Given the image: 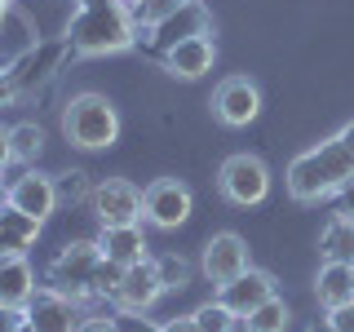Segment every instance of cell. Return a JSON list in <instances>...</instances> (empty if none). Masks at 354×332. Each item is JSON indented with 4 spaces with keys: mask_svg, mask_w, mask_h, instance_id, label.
Listing matches in <instances>:
<instances>
[{
    "mask_svg": "<svg viewBox=\"0 0 354 332\" xmlns=\"http://www.w3.org/2000/svg\"><path fill=\"white\" fill-rule=\"evenodd\" d=\"M75 332H120V328H115V319H80Z\"/></svg>",
    "mask_w": 354,
    "mask_h": 332,
    "instance_id": "31",
    "label": "cell"
},
{
    "mask_svg": "<svg viewBox=\"0 0 354 332\" xmlns=\"http://www.w3.org/2000/svg\"><path fill=\"white\" fill-rule=\"evenodd\" d=\"M204 275H208V284H230V279H239L243 270H248V243H243L235 230H221V235H213L204 243Z\"/></svg>",
    "mask_w": 354,
    "mask_h": 332,
    "instance_id": "11",
    "label": "cell"
},
{
    "mask_svg": "<svg viewBox=\"0 0 354 332\" xmlns=\"http://www.w3.org/2000/svg\"><path fill=\"white\" fill-rule=\"evenodd\" d=\"M102 257L120 261V266H138L147 261V235H142V221L133 226H102Z\"/></svg>",
    "mask_w": 354,
    "mask_h": 332,
    "instance_id": "17",
    "label": "cell"
},
{
    "mask_svg": "<svg viewBox=\"0 0 354 332\" xmlns=\"http://www.w3.org/2000/svg\"><path fill=\"white\" fill-rule=\"evenodd\" d=\"M155 270H160V279H164V288H182L186 279H191V266H186L182 257H155Z\"/></svg>",
    "mask_w": 354,
    "mask_h": 332,
    "instance_id": "26",
    "label": "cell"
},
{
    "mask_svg": "<svg viewBox=\"0 0 354 332\" xmlns=\"http://www.w3.org/2000/svg\"><path fill=\"white\" fill-rule=\"evenodd\" d=\"M97 266H102V243L75 239V243H66L58 257L49 261V270H44V284L58 288V293L71 297V302H84V297H93Z\"/></svg>",
    "mask_w": 354,
    "mask_h": 332,
    "instance_id": "4",
    "label": "cell"
},
{
    "mask_svg": "<svg viewBox=\"0 0 354 332\" xmlns=\"http://www.w3.org/2000/svg\"><path fill=\"white\" fill-rule=\"evenodd\" d=\"M315 293L328 310L354 302V266L350 261H324L319 266V279H315Z\"/></svg>",
    "mask_w": 354,
    "mask_h": 332,
    "instance_id": "18",
    "label": "cell"
},
{
    "mask_svg": "<svg viewBox=\"0 0 354 332\" xmlns=\"http://www.w3.org/2000/svg\"><path fill=\"white\" fill-rule=\"evenodd\" d=\"M328 324L337 328V332H354V302L337 306V310H328Z\"/></svg>",
    "mask_w": 354,
    "mask_h": 332,
    "instance_id": "28",
    "label": "cell"
},
{
    "mask_svg": "<svg viewBox=\"0 0 354 332\" xmlns=\"http://www.w3.org/2000/svg\"><path fill=\"white\" fill-rule=\"evenodd\" d=\"M124 5H129V9H138V5H142V0H124Z\"/></svg>",
    "mask_w": 354,
    "mask_h": 332,
    "instance_id": "37",
    "label": "cell"
},
{
    "mask_svg": "<svg viewBox=\"0 0 354 332\" xmlns=\"http://www.w3.org/2000/svg\"><path fill=\"white\" fill-rule=\"evenodd\" d=\"M169 293L160 279V270H155V261H138L124 270V279H120V293H115V306L124 310V315H147V310L160 302V297Z\"/></svg>",
    "mask_w": 354,
    "mask_h": 332,
    "instance_id": "12",
    "label": "cell"
},
{
    "mask_svg": "<svg viewBox=\"0 0 354 332\" xmlns=\"http://www.w3.org/2000/svg\"><path fill=\"white\" fill-rule=\"evenodd\" d=\"M142 31H147V40H138V44L151 53L155 62H160L164 53L177 49L182 40H191V36H213V14H208L204 0H186V5L169 9L164 18H155L151 27H142Z\"/></svg>",
    "mask_w": 354,
    "mask_h": 332,
    "instance_id": "5",
    "label": "cell"
},
{
    "mask_svg": "<svg viewBox=\"0 0 354 332\" xmlns=\"http://www.w3.org/2000/svg\"><path fill=\"white\" fill-rule=\"evenodd\" d=\"M36 293V275L27 257H0V306H27Z\"/></svg>",
    "mask_w": 354,
    "mask_h": 332,
    "instance_id": "19",
    "label": "cell"
},
{
    "mask_svg": "<svg viewBox=\"0 0 354 332\" xmlns=\"http://www.w3.org/2000/svg\"><path fill=\"white\" fill-rule=\"evenodd\" d=\"M5 18H9V0H0V27H5Z\"/></svg>",
    "mask_w": 354,
    "mask_h": 332,
    "instance_id": "36",
    "label": "cell"
},
{
    "mask_svg": "<svg viewBox=\"0 0 354 332\" xmlns=\"http://www.w3.org/2000/svg\"><path fill=\"white\" fill-rule=\"evenodd\" d=\"M310 332H337V328H332V324H328V319H319V324H315V328H310Z\"/></svg>",
    "mask_w": 354,
    "mask_h": 332,
    "instance_id": "35",
    "label": "cell"
},
{
    "mask_svg": "<svg viewBox=\"0 0 354 332\" xmlns=\"http://www.w3.org/2000/svg\"><path fill=\"white\" fill-rule=\"evenodd\" d=\"M93 213L102 226H133V221H142V191L124 177H106V182L93 186Z\"/></svg>",
    "mask_w": 354,
    "mask_h": 332,
    "instance_id": "8",
    "label": "cell"
},
{
    "mask_svg": "<svg viewBox=\"0 0 354 332\" xmlns=\"http://www.w3.org/2000/svg\"><path fill=\"white\" fill-rule=\"evenodd\" d=\"M40 239V221L18 208H0V252L5 257H27V248H36Z\"/></svg>",
    "mask_w": 354,
    "mask_h": 332,
    "instance_id": "16",
    "label": "cell"
},
{
    "mask_svg": "<svg viewBox=\"0 0 354 332\" xmlns=\"http://www.w3.org/2000/svg\"><path fill=\"white\" fill-rule=\"evenodd\" d=\"M5 204L18 208V213H31L36 221H44L58 208V186H53V177H40L36 169L14 177V182L5 186Z\"/></svg>",
    "mask_w": 354,
    "mask_h": 332,
    "instance_id": "14",
    "label": "cell"
},
{
    "mask_svg": "<svg viewBox=\"0 0 354 332\" xmlns=\"http://www.w3.org/2000/svg\"><path fill=\"white\" fill-rule=\"evenodd\" d=\"M270 297H274V275L257 270V266H248L239 279H230V284L217 288V302L226 306L235 319H248L252 310H257L261 302H270Z\"/></svg>",
    "mask_w": 354,
    "mask_h": 332,
    "instance_id": "10",
    "label": "cell"
},
{
    "mask_svg": "<svg viewBox=\"0 0 354 332\" xmlns=\"http://www.w3.org/2000/svg\"><path fill=\"white\" fill-rule=\"evenodd\" d=\"M337 213H341V217H354V177L337 191Z\"/></svg>",
    "mask_w": 354,
    "mask_h": 332,
    "instance_id": "30",
    "label": "cell"
},
{
    "mask_svg": "<svg viewBox=\"0 0 354 332\" xmlns=\"http://www.w3.org/2000/svg\"><path fill=\"white\" fill-rule=\"evenodd\" d=\"M27 324V310L22 306H0V332H18Z\"/></svg>",
    "mask_w": 354,
    "mask_h": 332,
    "instance_id": "29",
    "label": "cell"
},
{
    "mask_svg": "<svg viewBox=\"0 0 354 332\" xmlns=\"http://www.w3.org/2000/svg\"><path fill=\"white\" fill-rule=\"evenodd\" d=\"M124 270H129V266H120V261L102 257V266H97V279H93V297H111V302H115V293H120V279H124Z\"/></svg>",
    "mask_w": 354,
    "mask_h": 332,
    "instance_id": "24",
    "label": "cell"
},
{
    "mask_svg": "<svg viewBox=\"0 0 354 332\" xmlns=\"http://www.w3.org/2000/svg\"><path fill=\"white\" fill-rule=\"evenodd\" d=\"M354 177V155L341 138H328L319 147L301 151L292 164H288V195L297 204H319V199L337 195Z\"/></svg>",
    "mask_w": 354,
    "mask_h": 332,
    "instance_id": "2",
    "label": "cell"
},
{
    "mask_svg": "<svg viewBox=\"0 0 354 332\" xmlns=\"http://www.w3.org/2000/svg\"><path fill=\"white\" fill-rule=\"evenodd\" d=\"M9 147H14V160L31 164V160H36V155L44 151V129H40V124H31V120H22V124L9 129Z\"/></svg>",
    "mask_w": 354,
    "mask_h": 332,
    "instance_id": "22",
    "label": "cell"
},
{
    "mask_svg": "<svg viewBox=\"0 0 354 332\" xmlns=\"http://www.w3.org/2000/svg\"><path fill=\"white\" fill-rule=\"evenodd\" d=\"M337 138H341V142H346V147H350V155H354V120H350V124H346V129H341V133H337Z\"/></svg>",
    "mask_w": 354,
    "mask_h": 332,
    "instance_id": "34",
    "label": "cell"
},
{
    "mask_svg": "<svg viewBox=\"0 0 354 332\" xmlns=\"http://www.w3.org/2000/svg\"><path fill=\"white\" fill-rule=\"evenodd\" d=\"M66 44L80 58H102V53H124L138 44V18L124 0H80L75 18L66 22Z\"/></svg>",
    "mask_w": 354,
    "mask_h": 332,
    "instance_id": "1",
    "label": "cell"
},
{
    "mask_svg": "<svg viewBox=\"0 0 354 332\" xmlns=\"http://www.w3.org/2000/svg\"><path fill=\"white\" fill-rule=\"evenodd\" d=\"M195 324L204 328V332H230V328L239 324V319L230 315V310L221 306V302H208V306H199V310H195Z\"/></svg>",
    "mask_w": 354,
    "mask_h": 332,
    "instance_id": "23",
    "label": "cell"
},
{
    "mask_svg": "<svg viewBox=\"0 0 354 332\" xmlns=\"http://www.w3.org/2000/svg\"><path fill=\"white\" fill-rule=\"evenodd\" d=\"M18 332H36V328H31V324H22V328H18Z\"/></svg>",
    "mask_w": 354,
    "mask_h": 332,
    "instance_id": "38",
    "label": "cell"
},
{
    "mask_svg": "<svg viewBox=\"0 0 354 332\" xmlns=\"http://www.w3.org/2000/svg\"><path fill=\"white\" fill-rule=\"evenodd\" d=\"M62 133L80 151H106L120 138V116L102 93H75L62 111Z\"/></svg>",
    "mask_w": 354,
    "mask_h": 332,
    "instance_id": "3",
    "label": "cell"
},
{
    "mask_svg": "<svg viewBox=\"0 0 354 332\" xmlns=\"http://www.w3.org/2000/svg\"><path fill=\"white\" fill-rule=\"evenodd\" d=\"M217 186H221V195H226L230 204L252 208V204H261V199L270 195V169H266L261 155L239 151L217 169Z\"/></svg>",
    "mask_w": 354,
    "mask_h": 332,
    "instance_id": "6",
    "label": "cell"
},
{
    "mask_svg": "<svg viewBox=\"0 0 354 332\" xmlns=\"http://www.w3.org/2000/svg\"><path fill=\"white\" fill-rule=\"evenodd\" d=\"M213 58H217L213 36H191V40L177 44V49H169L160 62H164L169 75H177V80H199V75L213 71Z\"/></svg>",
    "mask_w": 354,
    "mask_h": 332,
    "instance_id": "15",
    "label": "cell"
},
{
    "mask_svg": "<svg viewBox=\"0 0 354 332\" xmlns=\"http://www.w3.org/2000/svg\"><path fill=\"white\" fill-rule=\"evenodd\" d=\"M213 111H217L221 124H230V129L252 124V120H257V111H261L257 84H252L248 75H230V80H221L217 93H213Z\"/></svg>",
    "mask_w": 354,
    "mask_h": 332,
    "instance_id": "9",
    "label": "cell"
},
{
    "mask_svg": "<svg viewBox=\"0 0 354 332\" xmlns=\"http://www.w3.org/2000/svg\"><path fill=\"white\" fill-rule=\"evenodd\" d=\"M319 252H324V261H350L354 266V217L332 213L324 235H319Z\"/></svg>",
    "mask_w": 354,
    "mask_h": 332,
    "instance_id": "20",
    "label": "cell"
},
{
    "mask_svg": "<svg viewBox=\"0 0 354 332\" xmlns=\"http://www.w3.org/2000/svg\"><path fill=\"white\" fill-rule=\"evenodd\" d=\"M0 191H5V182H0Z\"/></svg>",
    "mask_w": 354,
    "mask_h": 332,
    "instance_id": "39",
    "label": "cell"
},
{
    "mask_svg": "<svg viewBox=\"0 0 354 332\" xmlns=\"http://www.w3.org/2000/svg\"><path fill=\"white\" fill-rule=\"evenodd\" d=\"M160 332H204V328H199V324H195V315H191V319H169V324H164Z\"/></svg>",
    "mask_w": 354,
    "mask_h": 332,
    "instance_id": "32",
    "label": "cell"
},
{
    "mask_svg": "<svg viewBox=\"0 0 354 332\" xmlns=\"http://www.w3.org/2000/svg\"><path fill=\"white\" fill-rule=\"evenodd\" d=\"M186 217H191V191H186V182L160 177V182H151L142 191V221H151L160 230H177Z\"/></svg>",
    "mask_w": 354,
    "mask_h": 332,
    "instance_id": "7",
    "label": "cell"
},
{
    "mask_svg": "<svg viewBox=\"0 0 354 332\" xmlns=\"http://www.w3.org/2000/svg\"><path fill=\"white\" fill-rule=\"evenodd\" d=\"M14 160V147H9V129H0V169Z\"/></svg>",
    "mask_w": 354,
    "mask_h": 332,
    "instance_id": "33",
    "label": "cell"
},
{
    "mask_svg": "<svg viewBox=\"0 0 354 332\" xmlns=\"http://www.w3.org/2000/svg\"><path fill=\"white\" fill-rule=\"evenodd\" d=\"M53 186H58V204L66 199V204H75V199H84V195H93V186H88V177L80 169H71V173H58L53 177Z\"/></svg>",
    "mask_w": 354,
    "mask_h": 332,
    "instance_id": "25",
    "label": "cell"
},
{
    "mask_svg": "<svg viewBox=\"0 0 354 332\" xmlns=\"http://www.w3.org/2000/svg\"><path fill=\"white\" fill-rule=\"evenodd\" d=\"M177 5H186V0H142L138 9H133V18L142 22V27H151L155 18H164L169 9H177Z\"/></svg>",
    "mask_w": 354,
    "mask_h": 332,
    "instance_id": "27",
    "label": "cell"
},
{
    "mask_svg": "<svg viewBox=\"0 0 354 332\" xmlns=\"http://www.w3.org/2000/svg\"><path fill=\"white\" fill-rule=\"evenodd\" d=\"M288 319L292 315H288L283 297H270V302H261L248 319H243V332H288Z\"/></svg>",
    "mask_w": 354,
    "mask_h": 332,
    "instance_id": "21",
    "label": "cell"
},
{
    "mask_svg": "<svg viewBox=\"0 0 354 332\" xmlns=\"http://www.w3.org/2000/svg\"><path fill=\"white\" fill-rule=\"evenodd\" d=\"M27 310V324L36 328V332H75L80 328V315H75V302L71 297H62L58 288H36L31 293V302L22 306Z\"/></svg>",
    "mask_w": 354,
    "mask_h": 332,
    "instance_id": "13",
    "label": "cell"
}]
</instances>
